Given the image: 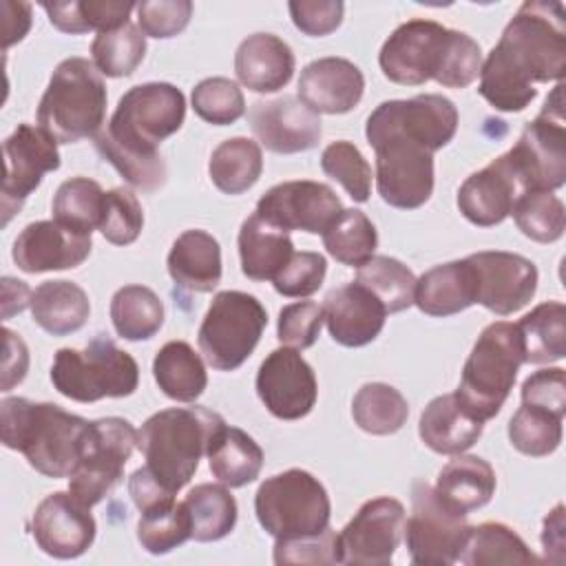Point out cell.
Segmentation results:
<instances>
[{
  "label": "cell",
  "mask_w": 566,
  "mask_h": 566,
  "mask_svg": "<svg viewBox=\"0 0 566 566\" xmlns=\"http://www.w3.org/2000/svg\"><path fill=\"white\" fill-rule=\"evenodd\" d=\"M564 71V4L526 0L484 60L478 91L495 111L520 113L535 99V84L562 80Z\"/></svg>",
  "instance_id": "6da1fadb"
},
{
  "label": "cell",
  "mask_w": 566,
  "mask_h": 566,
  "mask_svg": "<svg viewBox=\"0 0 566 566\" xmlns=\"http://www.w3.org/2000/svg\"><path fill=\"white\" fill-rule=\"evenodd\" d=\"M186 119V97L168 82L128 88L104 130L95 137L97 153L135 188L153 192L166 184L159 144Z\"/></svg>",
  "instance_id": "7a4b0ae2"
},
{
  "label": "cell",
  "mask_w": 566,
  "mask_h": 566,
  "mask_svg": "<svg viewBox=\"0 0 566 566\" xmlns=\"http://www.w3.org/2000/svg\"><path fill=\"white\" fill-rule=\"evenodd\" d=\"M378 64L387 80L420 86L436 80L447 88H467L482 69L480 44L436 20L413 18L394 29L385 40Z\"/></svg>",
  "instance_id": "3957f363"
},
{
  "label": "cell",
  "mask_w": 566,
  "mask_h": 566,
  "mask_svg": "<svg viewBox=\"0 0 566 566\" xmlns=\"http://www.w3.org/2000/svg\"><path fill=\"white\" fill-rule=\"evenodd\" d=\"M88 420L53 402L4 398L0 402V438L20 451L46 478H69L80 460Z\"/></svg>",
  "instance_id": "277c9868"
},
{
  "label": "cell",
  "mask_w": 566,
  "mask_h": 566,
  "mask_svg": "<svg viewBox=\"0 0 566 566\" xmlns=\"http://www.w3.org/2000/svg\"><path fill=\"white\" fill-rule=\"evenodd\" d=\"M226 420L206 407H170L153 413L137 431L144 469L168 493L177 495L199 469L212 436Z\"/></svg>",
  "instance_id": "5b68a950"
},
{
  "label": "cell",
  "mask_w": 566,
  "mask_h": 566,
  "mask_svg": "<svg viewBox=\"0 0 566 566\" xmlns=\"http://www.w3.org/2000/svg\"><path fill=\"white\" fill-rule=\"evenodd\" d=\"M106 84L86 57L62 60L38 104V126L57 144L97 137L106 117Z\"/></svg>",
  "instance_id": "8992f818"
},
{
  "label": "cell",
  "mask_w": 566,
  "mask_h": 566,
  "mask_svg": "<svg viewBox=\"0 0 566 566\" xmlns=\"http://www.w3.org/2000/svg\"><path fill=\"white\" fill-rule=\"evenodd\" d=\"M524 363L522 336L515 323L495 321L478 336L458 389V402L478 420L486 422L500 413L506 402L520 365Z\"/></svg>",
  "instance_id": "52a82bcc"
},
{
  "label": "cell",
  "mask_w": 566,
  "mask_h": 566,
  "mask_svg": "<svg viewBox=\"0 0 566 566\" xmlns=\"http://www.w3.org/2000/svg\"><path fill=\"white\" fill-rule=\"evenodd\" d=\"M51 382L75 402L126 398L139 385V367L128 352L99 334L84 349H57L51 365Z\"/></svg>",
  "instance_id": "ba28073f"
},
{
  "label": "cell",
  "mask_w": 566,
  "mask_h": 566,
  "mask_svg": "<svg viewBox=\"0 0 566 566\" xmlns=\"http://www.w3.org/2000/svg\"><path fill=\"white\" fill-rule=\"evenodd\" d=\"M259 524L274 539L316 535L329 526V495L312 473L287 469L261 482L254 495Z\"/></svg>",
  "instance_id": "9c48e42d"
},
{
  "label": "cell",
  "mask_w": 566,
  "mask_h": 566,
  "mask_svg": "<svg viewBox=\"0 0 566 566\" xmlns=\"http://www.w3.org/2000/svg\"><path fill=\"white\" fill-rule=\"evenodd\" d=\"M265 325L268 312L256 296L239 290L219 292L201 321L199 349L212 369L234 371L250 358Z\"/></svg>",
  "instance_id": "30bf717a"
},
{
  "label": "cell",
  "mask_w": 566,
  "mask_h": 566,
  "mask_svg": "<svg viewBox=\"0 0 566 566\" xmlns=\"http://www.w3.org/2000/svg\"><path fill=\"white\" fill-rule=\"evenodd\" d=\"M135 447L137 431L126 418L93 420L86 429L80 460L69 475V491L88 509L95 506L122 482Z\"/></svg>",
  "instance_id": "8fae6325"
},
{
  "label": "cell",
  "mask_w": 566,
  "mask_h": 566,
  "mask_svg": "<svg viewBox=\"0 0 566 566\" xmlns=\"http://www.w3.org/2000/svg\"><path fill=\"white\" fill-rule=\"evenodd\" d=\"M562 88V84L555 86L553 95L546 97L542 113L524 126L515 146L504 153L520 175L526 192H553L566 181V128Z\"/></svg>",
  "instance_id": "7c38bea8"
},
{
  "label": "cell",
  "mask_w": 566,
  "mask_h": 566,
  "mask_svg": "<svg viewBox=\"0 0 566 566\" xmlns=\"http://www.w3.org/2000/svg\"><path fill=\"white\" fill-rule=\"evenodd\" d=\"M471 526L424 482L411 489V515L405 524L409 557L418 566H449L460 559Z\"/></svg>",
  "instance_id": "4fadbf2b"
},
{
  "label": "cell",
  "mask_w": 566,
  "mask_h": 566,
  "mask_svg": "<svg viewBox=\"0 0 566 566\" xmlns=\"http://www.w3.org/2000/svg\"><path fill=\"white\" fill-rule=\"evenodd\" d=\"M367 142L376 153L380 199L400 210L424 206L433 192V153L400 135H380Z\"/></svg>",
  "instance_id": "5bb4252c"
},
{
  "label": "cell",
  "mask_w": 566,
  "mask_h": 566,
  "mask_svg": "<svg viewBox=\"0 0 566 566\" xmlns=\"http://www.w3.org/2000/svg\"><path fill=\"white\" fill-rule=\"evenodd\" d=\"M458 130L455 104L438 93L416 95L411 99H387L378 104L365 124V137L400 135L429 148L447 146Z\"/></svg>",
  "instance_id": "9a60e30c"
},
{
  "label": "cell",
  "mask_w": 566,
  "mask_h": 566,
  "mask_svg": "<svg viewBox=\"0 0 566 566\" xmlns=\"http://www.w3.org/2000/svg\"><path fill=\"white\" fill-rule=\"evenodd\" d=\"M405 506L396 497L367 500L338 533L340 564L387 566L405 537Z\"/></svg>",
  "instance_id": "2e32d148"
},
{
  "label": "cell",
  "mask_w": 566,
  "mask_h": 566,
  "mask_svg": "<svg viewBox=\"0 0 566 566\" xmlns=\"http://www.w3.org/2000/svg\"><path fill=\"white\" fill-rule=\"evenodd\" d=\"M4 179H2V223L22 208L27 197L40 186L42 177L60 168L57 142L33 124H18L4 139Z\"/></svg>",
  "instance_id": "e0dca14e"
},
{
  "label": "cell",
  "mask_w": 566,
  "mask_h": 566,
  "mask_svg": "<svg viewBox=\"0 0 566 566\" xmlns=\"http://www.w3.org/2000/svg\"><path fill=\"white\" fill-rule=\"evenodd\" d=\"M254 212L283 232L323 234L343 212V203L327 184L296 179L272 186L261 195Z\"/></svg>",
  "instance_id": "ac0fdd59"
},
{
  "label": "cell",
  "mask_w": 566,
  "mask_h": 566,
  "mask_svg": "<svg viewBox=\"0 0 566 566\" xmlns=\"http://www.w3.org/2000/svg\"><path fill=\"white\" fill-rule=\"evenodd\" d=\"M256 394L274 418L301 420L314 409L318 385L314 369L296 349L279 347L256 371Z\"/></svg>",
  "instance_id": "d6986e66"
},
{
  "label": "cell",
  "mask_w": 566,
  "mask_h": 566,
  "mask_svg": "<svg viewBox=\"0 0 566 566\" xmlns=\"http://www.w3.org/2000/svg\"><path fill=\"white\" fill-rule=\"evenodd\" d=\"M467 259L475 272V303L489 312L509 316L535 296L537 268L531 259L504 250H484Z\"/></svg>",
  "instance_id": "ffe728a7"
},
{
  "label": "cell",
  "mask_w": 566,
  "mask_h": 566,
  "mask_svg": "<svg viewBox=\"0 0 566 566\" xmlns=\"http://www.w3.org/2000/svg\"><path fill=\"white\" fill-rule=\"evenodd\" d=\"M95 520L91 509L71 491L49 493L31 515V535L42 553L57 559L84 555L95 542Z\"/></svg>",
  "instance_id": "44dd1931"
},
{
  "label": "cell",
  "mask_w": 566,
  "mask_h": 566,
  "mask_svg": "<svg viewBox=\"0 0 566 566\" xmlns=\"http://www.w3.org/2000/svg\"><path fill=\"white\" fill-rule=\"evenodd\" d=\"M248 122L261 146L279 155L312 150L323 135L321 117L292 95L254 102Z\"/></svg>",
  "instance_id": "7402d4cb"
},
{
  "label": "cell",
  "mask_w": 566,
  "mask_h": 566,
  "mask_svg": "<svg viewBox=\"0 0 566 566\" xmlns=\"http://www.w3.org/2000/svg\"><path fill=\"white\" fill-rule=\"evenodd\" d=\"M524 192L522 179L509 157L500 155L462 181L455 201L467 221L480 228H491L513 212V206Z\"/></svg>",
  "instance_id": "603a6c76"
},
{
  "label": "cell",
  "mask_w": 566,
  "mask_h": 566,
  "mask_svg": "<svg viewBox=\"0 0 566 566\" xmlns=\"http://www.w3.org/2000/svg\"><path fill=\"white\" fill-rule=\"evenodd\" d=\"M91 248L93 241L88 234L73 232L53 219L29 223L15 237L11 256L22 272L40 274L82 265Z\"/></svg>",
  "instance_id": "cb8c5ba5"
},
{
  "label": "cell",
  "mask_w": 566,
  "mask_h": 566,
  "mask_svg": "<svg viewBox=\"0 0 566 566\" xmlns=\"http://www.w3.org/2000/svg\"><path fill=\"white\" fill-rule=\"evenodd\" d=\"M365 93L363 71L345 57H318L310 62L298 77V99L316 115L349 113Z\"/></svg>",
  "instance_id": "d4e9b609"
},
{
  "label": "cell",
  "mask_w": 566,
  "mask_h": 566,
  "mask_svg": "<svg viewBox=\"0 0 566 566\" xmlns=\"http://www.w3.org/2000/svg\"><path fill=\"white\" fill-rule=\"evenodd\" d=\"M385 316V305L358 281L332 290L323 303L327 332L343 347L371 343L382 332Z\"/></svg>",
  "instance_id": "484cf974"
},
{
  "label": "cell",
  "mask_w": 566,
  "mask_h": 566,
  "mask_svg": "<svg viewBox=\"0 0 566 566\" xmlns=\"http://www.w3.org/2000/svg\"><path fill=\"white\" fill-rule=\"evenodd\" d=\"M294 64L290 44L274 33H252L234 53V73L239 82L254 93L283 88L292 80Z\"/></svg>",
  "instance_id": "4316f807"
},
{
  "label": "cell",
  "mask_w": 566,
  "mask_h": 566,
  "mask_svg": "<svg viewBox=\"0 0 566 566\" xmlns=\"http://www.w3.org/2000/svg\"><path fill=\"white\" fill-rule=\"evenodd\" d=\"M475 298V272L469 259L436 265L416 279L413 303L422 314L451 316L471 307Z\"/></svg>",
  "instance_id": "83f0119b"
},
{
  "label": "cell",
  "mask_w": 566,
  "mask_h": 566,
  "mask_svg": "<svg viewBox=\"0 0 566 566\" xmlns=\"http://www.w3.org/2000/svg\"><path fill=\"white\" fill-rule=\"evenodd\" d=\"M166 265L177 287L188 292H212L221 283L219 241L206 230H186L175 239Z\"/></svg>",
  "instance_id": "f1b7e54d"
},
{
  "label": "cell",
  "mask_w": 566,
  "mask_h": 566,
  "mask_svg": "<svg viewBox=\"0 0 566 566\" xmlns=\"http://www.w3.org/2000/svg\"><path fill=\"white\" fill-rule=\"evenodd\" d=\"M484 422L473 418L455 398V394H444L433 398L418 424L420 440L436 453L458 455L473 447L482 436Z\"/></svg>",
  "instance_id": "f546056e"
},
{
  "label": "cell",
  "mask_w": 566,
  "mask_h": 566,
  "mask_svg": "<svg viewBox=\"0 0 566 566\" xmlns=\"http://www.w3.org/2000/svg\"><path fill=\"white\" fill-rule=\"evenodd\" d=\"M495 471L480 455H460L442 467L433 486L436 495L455 513L467 515L491 502L495 493Z\"/></svg>",
  "instance_id": "4dcf8cb0"
},
{
  "label": "cell",
  "mask_w": 566,
  "mask_h": 566,
  "mask_svg": "<svg viewBox=\"0 0 566 566\" xmlns=\"http://www.w3.org/2000/svg\"><path fill=\"white\" fill-rule=\"evenodd\" d=\"M237 243L241 272L252 281H272L294 254L290 232L270 226L256 212L241 223Z\"/></svg>",
  "instance_id": "1f68e13d"
},
{
  "label": "cell",
  "mask_w": 566,
  "mask_h": 566,
  "mask_svg": "<svg viewBox=\"0 0 566 566\" xmlns=\"http://www.w3.org/2000/svg\"><path fill=\"white\" fill-rule=\"evenodd\" d=\"M33 321L53 336H66L84 327L91 303L86 292L73 281H44L31 294Z\"/></svg>",
  "instance_id": "d6a6232c"
},
{
  "label": "cell",
  "mask_w": 566,
  "mask_h": 566,
  "mask_svg": "<svg viewBox=\"0 0 566 566\" xmlns=\"http://www.w3.org/2000/svg\"><path fill=\"white\" fill-rule=\"evenodd\" d=\"M208 464L212 475L230 486H245L254 482L263 467V449L243 429L223 424L208 444Z\"/></svg>",
  "instance_id": "836d02e7"
},
{
  "label": "cell",
  "mask_w": 566,
  "mask_h": 566,
  "mask_svg": "<svg viewBox=\"0 0 566 566\" xmlns=\"http://www.w3.org/2000/svg\"><path fill=\"white\" fill-rule=\"evenodd\" d=\"M153 376L159 389L177 402H195L208 385L206 365L186 340H170L155 354Z\"/></svg>",
  "instance_id": "e575fe53"
},
{
  "label": "cell",
  "mask_w": 566,
  "mask_h": 566,
  "mask_svg": "<svg viewBox=\"0 0 566 566\" xmlns=\"http://www.w3.org/2000/svg\"><path fill=\"white\" fill-rule=\"evenodd\" d=\"M522 336L524 363L546 365L566 356V307L559 301H546L533 307L515 323Z\"/></svg>",
  "instance_id": "d590c367"
},
{
  "label": "cell",
  "mask_w": 566,
  "mask_h": 566,
  "mask_svg": "<svg viewBox=\"0 0 566 566\" xmlns=\"http://www.w3.org/2000/svg\"><path fill=\"white\" fill-rule=\"evenodd\" d=\"M263 170L261 146L248 137H230L221 142L208 161L212 184L226 195H241L250 190Z\"/></svg>",
  "instance_id": "8d00e7d4"
},
{
  "label": "cell",
  "mask_w": 566,
  "mask_h": 566,
  "mask_svg": "<svg viewBox=\"0 0 566 566\" xmlns=\"http://www.w3.org/2000/svg\"><path fill=\"white\" fill-rule=\"evenodd\" d=\"M184 506L190 517V537L197 542L223 539L237 524V500L221 484H197Z\"/></svg>",
  "instance_id": "74e56055"
},
{
  "label": "cell",
  "mask_w": 566,
  "mask_h": 566,
  "mask_svg": "<svg viewBox=\"0 0 566 566\" xmlns=\"http://www.w3.org/2000/svg\"><path fill=\"white\" fill-rule=\"evenodd\" d=\"M111 321L126 340H148L164 325V303L146 285H124L111 298Z\"/></svg>",
  "instance_id": "f35d334b"
},
{
  "label": "cell",
  "mask_w": 566,
  "mask_h": 566,
  "mask_svg": "<svg viewBox=\"0 0 566 566\" xmlns=\"http://www.w3.org/2000/svg\"><path fill=\"white\" fill-rule=\"evenodd\" d=\"M467 566L484 564H537L539 559L531 553L524 539L500 522H484L471 526L460 559Z\"/></svg>",
  "instance_id": "ab89813d"
},
{
  "label": "cell",
  "mask_w": 566,
  "mask_h": 566,
  "mask_svg": "<svg viewBox=\"0 0 566 566\" xmlns=\"http://www.w3.org/2000/svg\"><path fill=\"white\" fill-rule=\"evenodd\" d=\"M352 416L365 433L391 436L407 422L409 405L396 387L387 382H367L352 400Z\"/></svg>",
  "instance_id": "60d3db41"
},
{
  "label": "cell",
  "mask_w": 566,
  "mask_h": 566,
  "mask_svg": "<svg viewBox=\"0 0 566 566\" xmlns=\"http://www.w3.org/2000/svg\"><path fill=\"white\" fill-rule=\"evenodd\" d=\"M137 4L122 0H86V2H42L49 22L62 33H86L97 29L111 31L128 20Z\"/></svg>",
  "instance_id": "b9f144b4"
},
{
  "label": "cell",
  "mask_w": 566,
  "mask_h": 566,
  "mask_svg": "<svg viewBox=\"0 0 566 566\" xmlns=\"http://www.w3.org/2000/svg\"><path fill=\"white\" fill-rule=\"evenodd\" d=\"M323 245L338 263L360 268L374 256V250L378 245V232L363 210L343 208V212L323 232Z\"/></svg>",
  "instance_id": "7bdbcfd3"
},
{
  "label": "cell",
  "mask_w": 566,
  "mask_h": 566,
  "mask_svg": "<svg viewBox=\"0 0 566 566\" xmlns=\"http://www.w3.org/2000/svg\"><path fill=\"white\" fill-rule=\"evenodd\" d=\"M356 281L385 305L387 314H396L413 305L416 276L394 256H371L358 268Z\"/></svg>",
  "instance_id": "ee69618b"
},
{
  "label": "cell",
  "mask_w": 566,
  "mask_h": 566,
  "mask_svg": "<svg viewBox=\"0 0 566 566\" xmlns=\"http://www.w3.org/2000/svg\"><path fill=\"white\" fill-rule=\"evenodd\" d=\"M104 190L88 177H71L60 184L53 197V219L64 228L88 234L99 226Z\"/></svg>",
  "instance_id": "f6af8a7d"
},
{
  "label": "cell",
  "mask_w": 566,
  "mask_h": 566,
  "mask_svg": "<svg viewBox=\"0 0 566 566\" xmlns=\"http://www.w3.org/2000/svg\"><path fill=\"white\" fill-rule=\"evenodd\" d=\"M95 69L106 77H128L146 55V35L133 22L102 31L91 44Z\"/></svg>",
  "instance_id": "bcb514c9"
},
{
  "label": "cell",
  "mask_w": 566,
  "mask_h": 566,
  "mask_svg": "<svg viewBox=\"0 0 566 566\" xmlns=\"http://www.w3.org/2000/svg\"><path fill=\"white\" fill-rule=\"evenodd\" d=\"M562 420L564 416H557L537 405L522 402L509 422V440L520 453L544 458L553 453L562 442Z\"/></svg>",
  "instance_id": "7dc6e473"
},
{
  "label": "cell",
  "mask_w": 566,
  "mask_h": 566,
  "mask_svg": "<svg viewBox=\"0 0 566 566\" xmlns=\"http://www.w3.org/2000/svg\"><path fill=\"white\" fill-rule=\"evenodd\" d=\"M511 214L522 234L537 243L557 241L566 228L564 203L548 190H533L522 195Z\"/></svg>",
  "instance_id": "c3c4849f"
},
{
  "label": "cell",
  "mask_w": 566,
  "mask_h": 566,
  "mask_svg": "<svg viewBox=\"0 0 566 566\" xmlns=\"http://www.w3.org/2000/svg\"><path fill=\"white\" fill-rule=\"evenodd\" d=\"M137 539L150 555H166L190 539V517L184 502L144 511L137 522Z\"/></svg>",
  "instance_id": "681fc988"
},
{
  "label": "cell",
  "mask_w": 566,
  "mask_h": 566,
  "mask_svg": "<svg viewBox=\"0 0 566 566\" xmlns=\"http://www.w3.org/2000/svg\"><path fill=\"white\" fill-rule=\"evenodd\" d=\"M321 168L327 177L338 181L354 201L365 203L369 199L371 166L352 142H332L321 155Z\"/></svg>",
  "instance_id": "f907efd6"
},
{
  "label": "cell",
  "mask_w": 566,
  "mask_h": 566,
  "mask_svg": "<svg viewBox=\"0 0 566 566\" xmlns=\"http://www.w3.org/2000/svg\"><path fill=\"white\" fill-rule=\"evenodd\" d=\"M195 113L214 126H228L243 117L245 99L237 82L228 77H206L192 88Z\"/></svg>",
  "instance_id": "816d5d0a"
},
{
  "label": "cell",
  "mask_w": 566,
  "mask_h": 566,
  "mask_svg": "<svg viewBox=\"0 0 566 566\" xmlns=\"http://www.w3.org/2000/svg\"><path fill=\"white\" fill-rule=\"evenodd\" d=\"M144 228V210L130 188H113L104 192V206L97 230L113 245L133 243Z\"/></svg>",
  "instance_id": "f5cc1de1"
},
{
  "label": "cell",
  "mask_w": 566,
  "mask_h": 566,
  "mask_svg": "<svg viewBox=\"0 0 566 566\" xmlns=\"http://www.w3.org/2000/svg\"><path fill=\"white\" fill-rule=\"evenodd\" d=\"M274 564H340L338 533L327 526L316 535L276 539Z\"/></svg>",
  "instance_id": "db71d44e"
},
{
  "label": "cell",
  "mask_w": 566,
  "mask_h": 566,
  "mask_svg": "<svg viewBox=\"0 0 566 566\" xmlns=\"http://www.w3.org/2000/svg\"><path fill=\"white\" fill-rule=\"evenodd\" d=\"M327 272V261L318 252H294L287 265L272 279V285L279 294L290 298H303L314 294Z\"/></svg>",
  "instance_id": "11a10c76"
},
{
  "label": "cell",
  "mask_w": 566,
  "mask_h": 566,
  "mask_svg": "<svg viewBox=\"0 0 566 566\" xmlns=\"http://www.w3.org/2000/svg\"><path fill=\"white\" fill-rule=\"evenodd\" d=\"M323 325V307L314 301H296L279 312V340L292 349H307L316 343Z\"/></svg>",
  "instance_id": "9f6ffc18"
},
{
  "label": "cell",
  "mask_w": 566,
  "mask_h": 566,
  "mask_svg": "<svg viewBox=\"0 0 566 566\" xmlns=\"http://www.w3.org/2000/svg\"><path fill=\"white\" fill-rule=\"evenodd\" d=\"M135 9L142 33L159 40L181 33L192 18L190 0H148L139 2Z\"/></svg>",
  "instance_id": "6f0895ef"
},
{
  "label": "cell",
  "mask_w": 566,
  "mask_h": 566,
  "mask_svg": "<svg viewBox=\"0 0 566 566\" xmlns=\"http://www.w3.org/2000/svg\"><path fill=\"white\" fill-rule=\"evenodd\" d=\"M287 9L298 31L312 38H321L340 27L345 4L338 0H292Z\"/></svg>",
  "instance_id": "680465c9"
},
{
  "label": "cell",
  "mask_w": 566,
  "mask_h": 566,
  "mask_svg": "<svg viewBox=\"0 0 566 566\" xmlns=\"http://www.w3.org/2000/svg\"><path fill=\"white\" fill-rule=\"evenodd\" d=\"M522 402L544 407L557 416L566 413V378L562 367H548L531 374L522 382Z\"/></svg>",
  "instance_id": "91938a15"
},
{
  "label": "cell",
  "mask_w": 566,
  "mask_h": 566,
  "mask_svg": "<svg viewBox=\"0 0 566 566\" xmlns=\"http://www.w3.org/2000/svg\"><path fill=\"white\" fill-rule=\"evenodd\" d=\"M4 336V363H2V391H9L13 385L22 382L29 367V352L24 340L11 332L9 327H2Z\"/></svg>",
  "instance_id": "94428289"
},
{
  "label": "cell",
  "mask_w": 566,
  "mask_h": 566,
  "mask_svg": "<svg viewBox=\"0 0 566 566\" xmlns=\"http://www.w3.org/2000/svg\"><path fill=\"white\" fill-rule=\"evenodd\" d=\"M2 9L7 13V18H4V49H9L11 44L20 42L27 35V31L31 27V4L4 0Z\"/></svg>",
  "instance_id": "6125c7cd"
},
{
  "label": "cell",
  "mask_w": 566,
  "mask_h": 566,
  "mask_svg": "<svg viewBox=\"0 0 566 566\" xmlns=\"http://www.w3.org/2000/svg\"><path fill=\"white\" fill-rule=\"evenodd\" d=\"M31 290L24 285V281H15L11 276L2 279V318H9L11 314H20L27 305H31Z\"/></svg>",
  "instance_id": "be15d7a7"
},
{
  "label": "cell",
  "mask_w": 566,
  "mask_h": 566,
  "mask_svg": "<svg viewBox=\"0 0 566 566\" xmlns=\"http://www.w3.org/2000/svg\"><path fill=\"white\" fill-rule=\"evenodd\" d=\"M542 544L544 551H564V504H557L548 517L544 520V528H542Z\"/></svg>",
  "instance_id": "e7e4bbea"
}]
</instances>
